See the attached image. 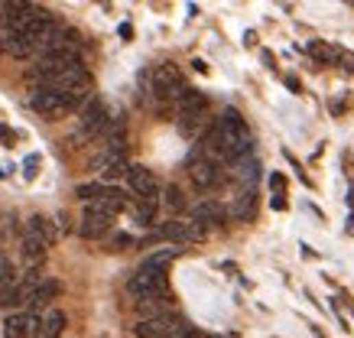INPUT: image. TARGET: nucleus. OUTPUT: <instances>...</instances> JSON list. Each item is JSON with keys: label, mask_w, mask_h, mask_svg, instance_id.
<instances>
[{"label": "nucleus", "mask_w": 354, "mask_h": 338, "mask_svg": "<svg viewBox=\"0 0 354 338\" xmlns=\"http://www.w3.org/2000/svg\"><path fill=\"white\" fill-rule=\"evenodd\" d=\"M208 150L221 156V160H228V163H237V160L250 156V130H247L244 117L234 108L221 111L215 130L208 134Z\"/></svg>", "instance_id": "1"}, {"label": "nucleus", "mask_w": 354, "mask_h": 338, "mask_svg": "<svg viewBox=\"0 0 354 338\" xmlns=\"http://www.w3.org/2000/svg\"><path fill=\"white\" fill-rule=\"evenodd\" d=\"M30 108L43 117H62V114L75 111V108H82L75 98L69 95H62V91H52V88H33L30 91Z\"/></svg>", "instance_id": "2"}, {"label": "nucleus", "mask_w": 354, "mask_h": 338, "mask_svg": "<svg viewBox=\"0 0 354 338\" xmlns=\"http://www.w3.org/2000/svg\"><path fill=\"white\" fill-rule=\"evenodd\" d=\"M110 124V111L101 98H88L85 108H82V117H78V137L82 140H95L101 137Z\"/></svg>", "instance_id": "3"}, {"label": "nucleus", "mask_w": 354, "mask_h": 338, "mask_svg": "<svg viewBox=\"0 0 354 338\" xmlns=\"http://www.w3.org/2000/svg\"><path fill=\"white\" fill-rule=\"evenodd\" d=\"M153 95L159 101H179L185 95V78L179 72V65L163 62L153 69Z\"/></svg>", "instance_id": "4"}, {"label": "nucleus", "mask_w": 354, "mask_h": 338, "mask_svg": "<svg viewBox=\"0 0 354 338\" xmlns=\"http://www.w3.org/2000/svg\"><path fill=\"white\" fill-rule=\"evenodd\" d=\"M127 293H130L137 302L150 300V296H159V293H169V289H166V274L140 267V270H137V274L127 280Z\"/></svg>", "instance_id": "5"}, {"label": "nucleus", "mask_w": 354, "mask_h": 338, "mask_svg": "<svg viewBox=\"0 0 354 338\" xmlns=\"http://www.w3.org/2000/svg\"><path fill=\"white\" fill-rule=\"evenodd\" d=\"M185 319L176 309H169V313H163V315H153V319H140L134 326V335L137 338H166L176 326H182Z\"/></svg>", "instance_id": "6"}, {"label": "nucleus", "mask_w": 354, "mask_h": 338, "mask_svg": "<svg viewBox=\"0 0 354 338\" xmlns=\"http://www.w3.org/2000/svg\"><path fill=\"white\" fill-rule=\"evenodd\" d=\"M159 234L169 238L172 244H196V241H205V228L192 218H172L159 228Z\"/></svg>", "instance_id": "7"}, {"label": "nucleus", "mask_w": 354, "mask_h": 338, "mask_svg": "<svg viewBox=\"0 0 354 338\" xmlns=\"http://www.w3.org/2000/svg\"><path fill=\"white\" fill-rule=\"evenodd\" d=\"M127 186H130V192H134L137 199H143V202H156V195H159L156 176L147 166H130L127 169Z\"/></svg>", "instance_id": "8"}, {"label": "nucleus", "mask_w": 354, "mask_h": 338, "mask_svg": "<svg viewBox=\"0 0 354 338\" xmlns=\"http://www.w3.org/2000/svg\"><path fill=\"white\" fill-rule=\"evenodd\" d=\"M189 176H192V182L198 189H211L221 179V166L211 156H192L189 160Z\"/></svg>", "instance_id": "9"}, {"label": "nucleus", "mask_w": 354, "mask_h": 338, "mask_svg": "<svg viewBox=\"0 0 354 338\" xmlns=\"http://www.w3.org/2000/svg\"><path fill=\"white\" fill-rule=\"evenodd\" d=\"M36 332H39L36 313H16L3 322V335L7 338H36Z\"/></svg>", "instance_id": "10"}, {"label": "nucleus", "mask_w": 354, "mask_h": 338, "mask_svg": "<svg viewBox=\"0 0 354 338\" xmlns=\"http://www.w3.org/2000/svg\"><path fill=\"white\" fill-rule=\"evenodd\" d=\"M208 111V98L196 88H185V95L179 98V121H202Z\"/></svg>", "instance_id": "11"}, {"label": "nucleus", "mask_w": 354, "mask_h": 338, "mask_svg": "<svg viewBox=\"0 0 354 338\" xmlns=\"http://www.w3.org/2000/svg\"><path fill=\"white\" fill-rule=\"evenodd\" d=\"M110 228H114V218L110 215H98V212H85L82 215V221H78V234L88 241H98L104 238Z\"/></svg>", "instance_id": "12"}, {"label": "nucleus", "mask_w": 354, "mask_h": 338, "mask_svg": "<svg viewBox=\"0 0 354 338\" xmlns=\"http://www.w3.org/2000/svg\"><path fill=\"white\" fill-rule=\"evenodd\" d=\"M39 280H43V276H39L36 270H30L23 280H16V283H13V289H10V293H7V296H3L0 302H3V306H23V302H30V293L36 289Z\"/></svg>", "instance_id": "13"}, {"label": "nucleus", "mask_w": 354, "mask_h": 338, "mask_svg": "<svg viewBox=\"0 0 354 338\" xmlns=\"http://www.w3.org/2000/svg\"><path fill=\"white\" fill-rule=\"evenodd\" d=\"M224 205L215 199H202L198 205H192V221H198V225H218V221H224Z\"/></svg>", "instance_id": "14"}, {"label": "nucleus", "mask_w": 354, "mask_h": 338, "mask_svg": "<svg viewBox=\"0 0 354 338\" xmlns=\"http://www.w3.org/2000/svg\"><path fill=\"white\" fill-rule=\"evenodd\" d=\"M59 289H62L59 280H39L36 289L30 293V302H26V306H30V313H39V309H46V306H49V302L59 296Z\"/></svg>", "instance_id": "15"}, {"label": "nucleus", "mask_w": 354, "mask_h": 338, "mask_svg": "<svg viewBox=\"0 0 354 338\" xmlns=\"http://www.w3.org/2000/svg\"><path fill=\"white\" fill-rule=\"evenodd\" d=\"M65 326H69L65 313H62V309H49L46 315H39V332H36V338H59L62 332H65Z\"/></svg>", "instance_id": "16"}, {"label": "nucleus", "mask_w": 354, "mask_h": 338, "mask_svg": "<svg viewBox=\"0 0 354 338\" xmlns=\"http://www.w3.org/2000/svg\"><path fill=\"white\" fill-rule=\"evenodd\" d=\"M26 234H33V238H39L46 248L49 244H56V238H59V231H56V225H52L46 215H33L30 221H26Z\"/></svg>", "instance_id": "17"}, {"label": "nucleus", "mask_w": 354, "mask_h": 338, "mask_svg": "<svg viewBox=\"0 0 354 338\" xmlns=\"http://www.w3.org/2000/svg\"><path fill=\"white\" fill-rule=\"evenodd\" d=\"M172 296L169 293H159V296H150V300H140L137 302V313L143 315V319H153V315H163L172 309Z\"/></svg>", "instance_id": "18"}, {"label": "nucleus", "mask_w": 354, "mask_h": 338, "mask_svg": "<svg viewBox=\"0 0 354 338\" xmlns=\"http://www.w3.org/2000/svg\"><path fill=\"white\" fill-rule=\"evenodd\" d=\"M179 257V248H163V251L156 254H150L147 261L140 263V267H147V270H159V274H166L169 270V263Z\"/></svg>", "instance_id": "19"}, {"label": "nucleus", "mask_w": 354, "mask_h": 338, "mask_svg": "<svg viewBox=\"0 0 354 338\" xmlns=\"http://www.w3.org/2000/svg\"><path fill=\"white\" fill-rule=\"evenodd\" d=\"M46 251H49V248H46V244H43L39 238H33V234H23V257H26V263H33V267H36V263H43Z\"/></svg>", "instance_id": "20"}, {"label": "nucleus", "mask_w": 354, "mask_h": 338, "mask_svg": "<svg viewBox=\"0 0 354 338\" xmlns=\"http://www.w3.org/2000/svg\"><path fill=\"white\" fill-rule=\"evenodd\" d=\"M231 215H234V218H241V221H247V218L254 215V189H247V192H237Z\"/></svg>", "instance_id": "21"}, {"label": "nucleus", "mask_w": 354, "mask_h": 338, "mask_svg": "<svg viewBox=\"0 0 354 338\" xmlns=\"http://www.w3.org/2000/svg\"><path fill=\"white\" fill-rule=\"evenodd\" d=\"M234 166H237V179H244V182H250V186H254L257 169H260L254 156H244V160H237V163H234Z\"/></svg>", "instance_id": "22"}, {"label": "nucleus", "mask_w": 354, "mask_h": 338, "mask_svg": "<svg viewBox=\"0 0 354 338\" xmlns=\"http://www.w3.org/2000/svg\"><path fill=\"white\" fill-rule=\"evenodd\" d=\"M13 283H16V274H13L10 267L3 263V267H0V300H3V296L13 289Z\"/></svg>", "instance_id": "23"}, {"label": "nucleus", "mask_w": 354, "mask_h": 338, "mask_svg": "<svg viewBox=\"0 0 354 338\" xmlns=\"http://www.w3.org/2000/svg\"><path fill=\"white\" fill-rule=\"evenodd\" d=\"M166 338H202V335H198V332H196L192 326H189V322H182V326H176V328H172V332H169Z\"/></svg>", "instance_id": "24"}, {"label": "nucleus", "mask_w": 354, "mask_h": 338, "mask_svg": "<svg viewBox=\"0 0 354 338\" xmlns=\"http://www.w3.org/2000/svg\"><path fill=\"white\" fill-rule=\"evenodd\" d=\"M166 205H169V208H182V205H185V202H182V192H179L176 186L166 189Z\"/></svg>", "instance_id": "25"}, {"label": "nucleus", "mask_w": 354, "mask_h": 338, "mask_svg": "<svg viewBox=\"0 0 354 338\" xmlns=\"http://www.w3.org/2000/svg\"><path fill=\"white\" fill-rule=\"evenodd\" d=\"M309 52H312L316 59H325V56H329V46H322V43H312V46H309Z\"/></svg>", "instance_id": "26"}, {"label": "nucleus", "mask_w": 354, "mask_h": 338, "mask_svg": "<svg viewBox=\"0 0 354 338\" xmlns=\"http://www.w3.org/2000/svg\"><path fill=\"white\" fill-rule=\"evenodd\" d=\"M23 166H26V179H33V176H36V166H39V156H30Z\"/></svg>", "instance_id": "27"}, {"label": "nucleus", "mask_w": 354, "mask_h": 338, "mask_svg": "<svg viewBox=\"0 0 354 338\" xmlns=\"http://www.w3.org/2000/svg\"><path fill=\"white\" fill-rule=\"evenodd\" d=\"M127 244H134L130 234H114V248H127Z\"/></svg>", "instance_id": "28"}, {"label": "nucleus", "mask_w": 354, "mask_h": 338, "mask_svg": "<svg viewBox=\"0 0 354 338\" xmlns=\"http://www.w3.org/2000/svg\"><path fill=\"white\" fill-rule=\"evenodd\" d=\"M10 23V3H0V26Z\"/></svg>", "instance_id": "29"}, {"label": "nucleus", "mask_w": 354, "mask_h": 338, "mask_svg": "<svg viewBox=\"0 0 354 338\" xmlns=\"http://www.w3.org/2000/svg\"><path fill=\"white\" fill-rule=\"evenodd\" d=\"M270 186H273V189H283V186H286V179H283L280 173H273V176H270Z\"/></svg>", "instance_id": "30"}, {"label": "nucleus", "mask_w": 354, "mask_h": 338, "mask_svg": "<svg viewBox=\"0 0 354 338\" xmlns=\"http://www.w3.org/2000/svg\"><path fill=\"white\" fill-rule=\"evenodd\" d=\"M121 36L130 39V36H134V26H130V23H121Z\"/></svg>", "instance_id": "31"}, {"label": "nucleus", "mask_w": 354, "mask_h": 338, "mask_svg": "<svg viewBox=\"0 0 354 338\" xmlns=\"http://www.w3.org/2000/svg\"><path fill=\"white\" fill-rule=\"evenodd\" d=\"M286 88H293L296 95H299V91H303V88H299V82H296V78H293V75H286Z\"/></svg>", "instance_id": "32"}, {"label": "nucleus", "mask_w": 354, "mask_h": 338, "mask_svg": "<svg viewBox=\"0 0 354 338\" xmlns=\"http://www.w3.org/2000/svg\"><path fill=\"white\" fill-rule=\"evenodd\" d=\"M344 228H348V234H354V215L348 218V225H344Z\"/></svg>", "instance_id": "33"}, {"label": "nucleus", "mask_w": 354, "mask_h": 338, "mask_svg": "<svg viewBox=\"0 0 354 338\" xmlns=\"http://www.w3.org/2000/svg\"><path fill=\"white\" fill-rule=\"evenodd\" d=\"M202 338H221V335H202Z\"/></svg>", "instance_id": "34"}]
</instances>
